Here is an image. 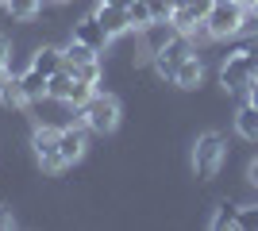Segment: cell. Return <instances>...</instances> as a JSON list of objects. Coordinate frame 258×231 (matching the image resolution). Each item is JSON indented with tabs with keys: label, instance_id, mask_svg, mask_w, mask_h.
Here are the masks:
<instances>
[{
	"label": "cell",
	"instance_id": "f546056e",
	"mask_svg": "<svg viewBox=\"0 0 258 231\" xmlns=\"http://www.w3.org/2000/svg\"><path fill=\"white\" fill-rule=\"evenodd\" d=\"M58 4H62V0H58Z\"/></svg>",
	"mask_w": 258,
	"mask_h": 231
},
{
	"label": "cell",
	"instance_id": "d4e9b609",
	"mask_svg": "<svg viewBox=\"0 0 258 231\" xmlns=\"http://www.w3.org/2000/svg\"><path fill=\"white\" fill-rule=\"evenodd\" d=\"M12 223H16V220H12V212H8V208H0V231L12 227Z\"/></svg>",
	"mask_w": 258,
	"mask_h": 231
},
{
	"label": "cell",
	"instance_id": "8fae6325",
	"mask_svg": "<svg viewBox=\"0 0 258 231\" xmlns=\"http://www.w3.org/2000/svg\"><path fill=\"white\" fill-rule=\"evenodd\" d=\"M31 69L54 77L58 69H66V50H58V46H39V50L31 54Z\"/></svg>",
	"mask_w": 258,
	"mask_h": 231
},
{
	"label": "cell",
	"instance_id": "f1b7e54d",
	"mask_svg": "<svg viewBox=\"0 0 258 231\" xmlns=\"http://www.w3.org/2000/svg\"><path fill=\"white\" fill-rule=\"evenodd\" d=\"M0 4H4V0H0Z\"/></svg>",
	"mask_w": 258,
	"mask_h": 231
},
{
	"label": "cell",
	"instance_id": "44dd1931",
	"mask_svg": "<svg viewBox=\"0 0 258 231\" xmlns=\"http://www.w3.org/2000/svg\"><path fill=\"white\" fill-rule=\"evenodd\" d=\"M235 227L239 231H258V204H239Z\"/></svg>",
	"mask_w": 258,
	"mask_h": 231
},
{
	"label": "cell",
	"instance_id": "277c9868",
	"mask_svg": "<svg viewBox=\"0 0 258 231\" xmlns=\"http://www.w3.org/2000/svg\"><path fill=\"white\" fill-rule=\"evenodd\" d=\"M93 93H97V85H93V81H85V77H77L74 69H58V73L50 77V100H62V104L81 108Z\"/></svg>",
	"mask_w": 258,
	"mask_h": 231
},
{
	"label": "cell",
	"instance_id": "5b68a950",
	"mask_svg": "<svg viewBox=\"0 0 258 231\" xmlns=\"http://www.w3.org/2000/svg\"><path fill=\"white\" fill-rule=\"evenodd\" d=\"M58 139H62V127H35L31 135V146H35V158L46 174H58L66 170L62 166V150H58Z\"/></svg>",
	"mask_w": 258,
	"mask_h": 231
},
{
	"label": "cell",
	"instance_id": "6da1fadb",
	"mask_svg": "<svg viewBox=\"0 0 258 231\" xmlns=\"http://www.w3.org/2000/svg\"><path fill=\"white\" fill-rule=\"evenodd\" d=\"M77 120H81V127L93 135H112L119 127V100L112 97V93H93V97L77 108Z\"/></svg>",
	"mask_w": 258,
	"mask_h": 231
},
{
	"label": "cell",
	"instance_id": "8992f818",
	"mask_svg": "<svg viewBox=\"0 0 258 231\" xmlns=\"http://www.w3.org/2000/svg\"><path fill=\"white\" fill-rule=\"evenodd\" d=\"M254 66H250L243 54H227L224 66H220V85L227 89V93H247V85L254 81Z\"/></svg>",
	"mask_w": 258,
	"mask_h": 231
},
{
	"label": "cell",
	"instance_id": "9a60e30c",
	"mask_svg": "<svg viewBox=\"0 0 258 231\" xmlns=\"http://www.w3.org/2000/svg\"><path fill=\"white\" fill-rule=\"evenodd\" d=\"M235 131L243 135L247 143H258V108H254V104L239 108V116H235Z\"/></svg>",
	"mask_w": 258,
	"mask_h": 231
},
{
	"label": "cell",
	"instance_id": "cb8c5ba5",
	"mask_svg": "<svg viewBox=\"0 0 258 231\" xmlns=\"http://www.w3.org/2000/svg\"><path fill=\"white\" fill-rule=\"evenodd\" d=\"M8 50H12V46H8V39L0 35V66H8Z\"/></svg>",
	"mask_w": 258,
	"mask_h": 231
},
{
	"label": "cell",
	"instance_id": "7a4b0ae2",
	"mask_svg": "<svg viewBox=\"0 0 258 231\" xmlns=\"http://www.w3.org/2000/svg\"><path fill=\"white\" fill-rule=\"evenodd\" d=\"M247 23V8L239 0H212L205 16V35L212 39H227V35H239Z\"/></svg>",
	"mask_w": 258,
	"mask_h": 231
},
{
	"label": "cell",
	"instance_id": "ba28073f",
	"mask_svg": "<svg viewBox=\"0 0 258 231\" xmlns=\"http://www.w3.org/2000/svg\"><path fill=\"white\" fill-rule=\"evenodd\" d=\"M97 23L108 31V39H116V35L131 31V20H127V8H116V4H97Z\"/></svg>",
	"mask_w": 258,
	"mask_h": 231
},
{
	"label": "cell",
	"instance_id": "ac0fdd59",
	"mask_svg": "<svg viewBox=\"0 0 258 231\" xmlns=\"http://www.w3.org/2000/svg\"><path fill=\"white\" fill-rule=\"evenodd\" d=\"M127 20L135 31H143V27H151L154 23V8H151V0H131L127 4Z\"/></svg>",
	"mask_w": 258,
	"mask_h": 231
},
{
	"label": "cell",
	"instance_id": "e0dca14e",
	"mask_svg": "<svg viewBox=\"0 0 258 231\" xmlns=\"http://www.w3.org/2000/svg\"><path fill=\"white\" fill-rule=\"evenodd\" d=\"M0 100H4V108H27V104H31V97H27L23 85H20V77H8V85L0 89Z\"/></svg>",
	"mask_w": 258,
	"mask_h": 231
},
{
	"label": "cell",
	"instance_id": "3957f363",
	"mask_svg": "<svg viewBox=\"0 0 258 231\" xmlns=\"http://www.w3.org/2000/svg\"><path fill=\"white\" fill-rule=\"evenodd\" d=\"M224 158H227V143H224V135L220 131H205L201 139H197V146H193V170H197V177H216L220 174V166H224Z\"/></svg>",
	"mask_w": 258,
	"mask_h": 231
},
{
	"label": "cell",
	"instance_id": "4fadbf2b",
	"mask_svg": "<svg viewBox=\"0 0 258 231\" xmlns=\"http://www.w3.org/2000/svg\"><path fill=\"white\" fill-rule=\"evenodd\" d=\"M143 35H147V50H151V54H158L162 46H166L173 35H177V27H173L170 20H154L151 27H143Z\"/></svg>",
	"mask_w": 258,
	"mask_h": 231
},
{
	"label": "cell",
	"instance_id": "484cf974",
	"mask_svg": "<svg viewBox=\"0 0 258 231\" xmlns=\"http://www.w3.org/2000/svg\"><path fill=\"white\" fill-rule=\"evenodd\" d=\"M239 4H243L247 12H258V0H239Z\"/></svg>",
	"mask_w": 258,
	"mask_h": 231
},
{
	"label": "cell",
	"instance_id": "9c48e42d",
	"mask_svg": "<svg viewBox=\"0 0 258 231\" xmlns=\"http://www.w3.org/2000/svg\"><path fill=\"white\" fill-rule=\"evenodd\" d=\"M74 39H77V43H85V46H93L97 54L104 50L108 43H112V39H108V31L97 23V16H85V20H77V23H74Z\"/></svg>",
	"mask_w": 258,
	"mask_h": 231
},
{
	"label": "cell",
	"instance_id": "d6986e66",
	"mask_svg": "<svg viewBox=\"0 0 258 231\" xmlns=\"http://www.w3.org/2000/svg\"><path fill=\"white\" fill-rule=\"evenodd\" d=\"M4 8H8L12 20H35L39 12H43V0H4Z\"/></svg>",
	"mask_w": 258,
	"mask_h": 231
},
{
	"label": "cell",
	"instance_id": "30bf717a",
	"mask_svg": "<svg viewBox=\"0 0 258 231\" xmlns=\"http://www.w3.org/2000/svg\"><path fill=\"white\" fill-rule=\"evenodd\" d=\"M58 150H62V166L81 162V154H85V127H62Z\"/></svg>",
	"mask_w": 258,
	"mask_h": 231
},
{
	"label": "cell",
	"instance_id": "4316f807",
	"mask_svg": "<svg viewBox=\"0 0 258 231\" xmlns=\"http://www.w3.org/2000/svg\"><path fill=\"white\" fill-rule=\"evenodd\" d=\"M100 4H116V8H127L131 0H100Z\"/></svg>",
	"mask_w": 258,
	"mask_h": 231
},
{
	"label": "cell",
	"instance_id": "7c38bea8",
	"mask_svg": "<svg viewBox=\"0 0 258 231\" xmlns=\"http://www.w3.org/2000/svg\"><path fill=\"white\" fill-rule=\"evenodd\" d=\"M201 77H205V66H201V58L189 54L181 66L173 69V85H177V89H197V85H201Z\"/></svg>",
	"mask_w": 258,
	"mask_h": 231
},
{
	"label": "cell",
	"instance_id": "ffe728a7",
	"mask_svg": "<svg viewBox=\"0 0 258 231\" xmlns=\"http://www.w3.org/2000/svg\"><path fill=\"white\" fill-rule=\"evenodd\" d=\"M235 216H239V204H216V216H212V227L216 231H227V227H235Z\"/></svg>",
	"mask_w": 258,
	"mask_h": 231
},
{
	"label": "cell",
	"instance_id": "7402d4cb",
	"mask_svg": "<svg viewBox=\"0 0 258 231\" xmlns=\"http://www.w3.org/2000/svg\"><path fill=\"white\" fill-rule=\"evenodd\" d=\"M247 104H254V108H258V77L247 85Z\"/></svg>",
	"mask_w": 258,
	"mask_h": 231
},
{
	"label": "cell",
	"instance_id": "603a6c76",
	"mask_svg": "<svg viewBox=\"0 0 258 231\" xmlns=\"http://www.w3.org/2000/svg\"><path fill=\"white\" fill-rule=\"evenodd\" d=\"M247 181H250V185H254V189H258V158H254V162H250V166H247Z\"/></svg>",
	"mask_w": 258,
	"mask_h": 231
},
{
	"label": "cell",
	"instance_id": "52a82bcc",
	"mask_svg": "<svg viewBox=\"0 0 258 231\" xmlns=\"http://www.w3.org/2000/svg\"><path fill=\"white\" fill-rule=\"evenodd\" d=\"M189 54H193V43H189V35H181V31H177V35L170 39V43H166V46L158 50V54H154V69H158L162 77H170V81H173V69L181 66V62H185Z\"/></svg>",
	"mask_w": 258,
	"mask_h": 231
},
{
	"label": "cell",
	"instance_id": "2e32d148",
	"mask_svg": "<svg viewBox=\"0 0 258 231\" xmlns=\"http://www.w3.org/2000/svg\"><path fill=\"white\" fill-rule=\"evenodd\" d=\"M85 62H97V50L77 43V39H70V46H66V69H77V66H85Z\"/></svg>",
	"mask_w": 258,
	"mask_h": 231
},
{
	"label": "cell",
	"instance_id": "83f0119b",
	"mask_svg": "<svg viewBox=\"0 0 258 231\" xmlns=\"http://www.w3.org/2000/svg\"><path fill=\"white\" fill-rule=\"evenodd\" d=\"M8 85V66H0V89Z\"/></svg>",
	"mask_w": 258,
	"mask_h": 231
},
{
	"label": "cell",
	"instance_id": "5bb4252c",
	"mask_svg": "<svg viewBox=\"0 0 258 231\" xmlns=\"http://www.w3.org/2000/svg\"><path fill=\"white\" fill-rule=\"evenodd\" d=\"M20 85H23V93H27V97L31 100H39V97H50V77L46 73H39V69H23L20 73Z\"/></svg>",
	"mask_w": 258,
	"mask_h": 231
}]
</instances>
